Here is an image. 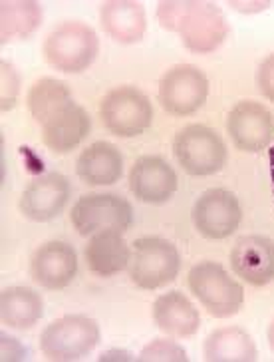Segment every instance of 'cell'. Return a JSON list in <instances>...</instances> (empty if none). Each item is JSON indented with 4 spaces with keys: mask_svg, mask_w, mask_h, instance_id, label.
Wrapping results in <instances>:
<instances>
[{
    "mask_svg": "<svg viewBox=\"0 0 274 362\" xmlns=\"http://www.w3.org/2000/svg\"><path fill=\"white\" fill-rule=\"evenodd\" d=\"M179 36L191 52L209 54L229 36V22L215 2L191 0L179 26Z\"/></svg>",
    "mask_w": 274,
    "mask_h": 362,
    "instance_id": "9c48e42d",
    "label": "cell"
},
{
    "mask_svg": "<svg viewBox=\"0 0 274 362\" xmlns=\"http://www.w3.org/2000/svg\"><path fill=\"white\" fill-rule=\"evenodd\" d=\"M44 315L42 297L30 287H8L0 295V319L6 327L32 329Z\"/></svg>",
    "mask_w": 274,
    "mask_h": 362,
    "instance_id": "7402d4cb",
    "label": "cell"
},
{
    "mask_svg": "<svg viewBox=\"0 0 274 362\" xmlns=\"http://www.w3.org/2000/svg\"><path fill=\"white\" fill-rule=\"evenodd\" d=\"M157 96L159 104L171 116H191L207 102L209 80L197 66L177 64L161 76Z\"/></svg>",
    "mask_w": 274,
    "mask_h": 362,
    "instance_id": "ba28073f",
    "label": "cell"
},
{
    "mask_svg": "<svg viewBox=\"0 0 274 362\" xmlns=\"http://www.w3.org/2000/svg\"><path fill=\"white\" fill-rule=\"evenodd\" d=\"M70 102H72L70 86L62 80H54V78H42V80L34 82L28 90V96H26V104H28L32 117L40 126Z\"/></svg>",
    "mask_w": 274,
    "mask_h": 362,
    "instance_id": "cb8c5ba5",
    "label": "cell"
},
{
    "mask_svg": "<svg viewBox=\"0 0 274 362\" xmlns=\"http://www.w3.org/2000/svg\"><path fill=\"white\" fill-rule=\"evenodd\" d=\"M256 86L266 100L274 102V52L264 58L256 70Z\"/></svg>",
    "mask_w": 274,
    "mask_h": 362,
    "instance_id": "83f0119b",
    "label": "cell"
},
{
    "mask_svg": "<svg viewBox=\"0 0 274 362\" xmlns=\"http://www.w3.org/2000/svg\"><path fill=\"white\" fill-rule=\"evenodd\" d=\"M173 156L183 170L195 177L215 175L227 163V146L215 129L203 124H191L177 132L173 139Z\"/></svg>",
    "mask_w": 274,
    "mask_h": 362,
    "instance_id": "5b68a950",
    "label": "cell"
},
{
    "mask_svg": "<svg viewBox=\"0 0 274 362\" xmlns=\"http://www.w3.org/2000/svg\"><path fill=\"white\" fill-rule=\"evenodd\" d=\"M231 267L237 277L253 287L274 281V241L263 235H244L231 251Z\"/></svg>",
    "mask_w": 274,
    "mask_h": 362,
    "instance_id": "4fadbf2b",
    "label": "cell"
},
{
    "mask_svg": "<svg viewBox=\"0 0 274 362\" xmlns=\"http://www.w3.org/2000/svg\"><path fill=\"white\" fill-rule=\"evenodd\" d=\"M191 0H161L157 4V21L161 28L169 33H179V26Z\"/></svg>",
    "mask_w": 274,
    "mask_h": 362,
    "instance_id": "4316f807",
    "label": "cell"
},
{
    "mask_svg": "<svg viewBox=\"0 0 274 362\" xmlns=\"http://www.w3.org/2000/svg\"><path fill=\"white\" fill-rule=\"evenodd\" d=\"M70 219L80 235H94L106 229L126 233L133 223V207L121 195L92 193L74 203Z\"/></svg>",
    "mask_w": 274,
    "mask_h": 362,
    "instance_id": "52a82bcc",
    "label": "cell"
},
{
    "mask_svg": "<svg viewBox=\"0 0 274 362\" xmlns=\"http://www.w3.org/2000/svg\"><path fill=\"white\" fill-rule=\"evenodd\" d=\"M151 315H153L155 327L171 339L193 337L201 327L199 310L195 309V305L179 291L159 295L153 303Z\"/></svg>",
    "mask_w": 274,
    "mask_h": 362,
    "instance_id": "ac0fdd59",
    "label": "cell"
},
{
    "mask_svg": "<svg viewBox=\"0 0 274 362\" xmlns=\"http://www.w3.org/2000/svg\"><path fill=\"white\" fill-rule=\"evenodd\" d=\"M107 361H133V356L127 351H107L100 356V362Z\"/></svg>",
    "mask_w": 274,
    "mask_h": 362,
    "instance_id": "4dcf8cb0",
    "label": "cell"
},
{
    "mask_svg": "<svg viewBox=\"0 0 274 362\" xmlns=\"http://www.w3.org/2000/svg\"><path fill=\"white\" fill-rule=\"evenodd\" d=\"M0 102H2V112H8L14 107L18 94H20V76L11 62L0 64Z\"/></svg>",
    "mask_w": 274,
    "mask_h": 362,
    "instance_id": "484cf974",
    "label": "cell"
},
{
    "mask_svg": "<svg viewBox=\"0 0 274 362\" xmlns=\"http://www.w3.org/2000/svg\"><path fill=\"white\" fill-rule=\"evenodd\" d=\"M268 160H270V177H273V185H274V146L268 149Z\"/></svg>",
    "mask_w": 274,
    "mask_h": 362,
    "instance_id": "1f68e13d",
    "label": "cell"
},
{
    "mask_svg": "<svg viewBox=\"0 0 274 362\" xmlns=\"http://www.w3.org/2000/svg\"><path fill=\"white\" fill-rule=\"evenodd\" d=\"M268 344H270V349L274 352V320L270 322V327H268Z\"/></svg>",
    "mask_w": 274,
    "mask_h": 362,
    "instance_id": "d6a6232c",
    "label": "cell"
},
{
    "mask_svg": "<svg viewBox=\"0 0 274 362\" xmlns=\"http://www.w3.org/2000/svg\"><path fill=\"white\" fill-rule=\"evenodd\" d=\"M193 225L207 239H227L243 221V209L237 195L229 189H209L201 193L193 205Z\"/></svg>",
    "mask_w": 274,
    "mask_h": 362,
    "instance_id": "30bf717a",
    "label": "cell"
},
{
    "mask_svg": "<svg viewBox=\"0 0 274 362\" xmlns=\"http://www.w3.org/2000/svg\"><path fill=\"white\" fill-rule=\"evenodd\" d=\"M78 177L88 185H114L124 173V158L109 141H95L76 161Z\"/></svg>",
    "mask_w": 274,
    "mask_h": 362,
    "instance_id": "ffe728a7",
    "label": "cell"
},
{
    "mask_svg": "<svg viewBox=\"0 0 274 362\" xmlns=\"http://www.w3.org/2000/svg\"><path fill=\"white\" fill-rule=\"evenodd\" d=\"M102 339L100 325L85 315H66L40 334V351L48 361L72 362L94 351Z\"/></svg>",
    "mask_w": 274,
    "mask_h": 362,
    "instance_id": "3957f363",
    "label": "cell"
},
{
    "mask_svg": "<svg viewBox=\"0 0 274 362\" xmlns=\"http://www.w3.org/2000/svg\"><path fill=\"white\" fill-rule=\"evenodd\" d=\"M189 288L209 315L229 319L244 303L243 285L227 273L221 263L201 261L189 271Z\"/></svg>",
    "mask_w": 274,
    "mask_h": 362,
    "instance_id": "7a4b0ae2",
    "label": "cell"
},
{
    "mask_svg": "<svg viewBox=\"0 0 274 362\" xmlns=\"http://www.w3.org/2000/svg\"><path fill=\"white\" fill-rule=\"evenodd\" d=\"M84 255L92 273L100 277H114L129 265L131 249L119 231L106 229L92 235V239L85 245Z\"/></svg>",
    "mask_w": 274,
    "mask_h": 362,
    "instance_id": "d6986e66",
    "label": "cell"
},
{
    "mask_svg": "<svg viewBox=\"0 0 274 362\" xmlns=\"http://www.w3.org/2000/svg\"><path fill=\"white\" fill-rule=\"evenodd\" d=\"M90 116L76 102L66 104L42 124V141L54 153H68L76 149L90 134Z\"/></svg>",
    "mask_w": 274,
    "mask_h": 362,
    "instance_id": "2e32d148",
    "label": "cell"
},
{
    "mask_svg": "<svg viewBox=\"0 0 274 362\" xmlns=\"http://www.w3.org/2000/svg\"><path fill=\"white\" fill-rule=\"evenodd\" d=\"M44 58L54 70L80 74L90 68L100 52V38L92 26L80 21L58 24L44 40Z\"/></svg>",
    "mask_w": 274,
    "mask_h": 362,
    "instance_id": "6da1fadb",
    "label": "cell"
},
{
    "mask_svg": "<svg viewBox=\"0 0 274 362\" xmlns=\"http://www.w3.org/2000/svg\"><path fill=\"white\" fill-rule=\"evenodd\" d=\"M0 354H2V361H24L26 358L24 346L16 339L6 337V334L0 337Z\"/></svg>",
    "mask_w": 274,
    "mask_h": 362,
    "instance_id": "f1b7e54d",
    "label": "cell"
},
{
    "mask_svg": "<svg viewBox=\"0 0 274 362\" xmlns=\"http://www.w3.org/2000/svg\"><path fill=\"white\" fill-rule=\"evenodd\" d=\"M181 255L177 247L161 237H141L133 243L129 261L131 283L145 291H155L173 283L179 275Z\"/></svg>",
    "mask_w": 274,
    "mask_h": 362,
    "instance_id": "277c9868",
    "label": "cell"
},
{
    "mask_svg": "<svg viewBox=\"0 0 274 362\" xmlns=\"http://www.w3.org/2000/svg\"><path fill=\"white\" fill-rule=\"evenodd\" d=\"M137 361L141 362H187V351L171 339H155L143 346Z\"/></svg>",
    "mask_w": 274,
    "mask_h": 362,
    "instance_id": "d4e9b609",
    "label": "cell"
},
{
    "mask_svg": "<svg viewBox=\"0 0 274 362\" xmlns=\"http://www.w3.org/2000/svg\"><path fill=\"white\" fill-rule=\"evenodd\" d=\"M227 4L231 6L232 11L244 12V14H256V12L270 8L274 2L273 0H229Z\"/></svg>",
    "mask_w": 274,
    "mask_h": 362,
    "instance_id": "f546056e",
    "label": "cell"
},
{
    "mask_svg": "<svg viewBox=\"0 0 274 362\" xmlns=\"http://www.w3.org/2000/svg\"><path fill=\"white\" fill-rule=\"evenodd\" d=\"M177 173L159 156H143L129 171V189L139 202L159 205L177 192Z\"/></svg>",
    "mask_w": 274,
    "mask_h": 362,
    "instance_id": "5bb4252c",
    "label": "cell"
},
{
    "mask_svg": "<svg viewBox=\"0 0 274 362\" xmlns=\"http://www.w3.org/2000/svg\"><path fill=\"white\" fill-rule=\"evenodd\" d=\"M104 33L119 44L139 42L148 30V14L137 0H107L100 6Z\"/></svg>",
    "mask_w": 274,
    "mask_h": 362,
    "instance_id": "e0dca14e",
    "label": "cell"
},
{
    "mask_svg": "<svg viewBox=\"0 0 274 362\" xmlns=\"http://www.w3.org/2000/svg\"><path fill=\"white\" fill-rule=\"evenodd\" d=\"M203 354L209 362H253L258 358L253 337L241 327L213 330L203 344Z\"/></svg>",
    "mask_w": 274,
    "mask_h": 362,
    "instance_id": "44dd1931",
    "label": "cell"
},
{
    "mask_svg": "<svg viewBox=\"0 0 274 362\" xmlns=\"http://www.w3.org/2000/svg\"><path fill=\"white\" fill-rule=\"evenodd\" d=\"M70 193L72 187L68 177L62 173L50 171L26 185L18 205L24 217L42 223L62 214L64 207L68 205Z\"/></svg>",
    "mask_w": 274,
    "mask_h": 362,
    "instance_id": "7c38bea8",
    "label": "cell"
},
{
    "mask_svg": "<svg viewBox=\"0 0 274 362\" xmlns=\"http://www.w3.org/2000/svg\"><path fill=\"white\" fill-rule=\"evenodd\" d=\"M78 273V257L74 247L64 241L44 243L30 261L32 279L48 291L66 288Z\"/></svg>",
    "mask_w": 274,
    "mask_h": 362,
    "instance_id": "9a60e30c",
    "label": "cell"
},
{
    "mask_svg": "<svg viewBox=\"0 0 274 362\" xmlns=\"http://www.w3.org/2000/svg\"><path fill=\"white\" fill-rule=\"evenodd\" d=\"M227 132L237 148L254 153L273 144L274 117L263 104L244 100L229 112Z\"/></svg>",
    "mask_w": 274,
    "mask_h": 362,
    "instance_id": "8fae6325",
    "label": "cell"
},
{
    "mask_svg": "<svg viewBox=\"0 0 274 362\" xmlns=\"http://www.w3.org/2000/svg\"><path fill=\"white\" fill-rule=\"evenodd\" d=\"M42 24V6L34 0H4L0 4L2 42L26 40Z\"/></svg>",
    "mask_w": 274,
    "mask_h": 362,
    "instance_id": "603a6c76",
    "label": "cell"
},
{
    "mask_svg": "<svg viewBox=\"0 0 274 362\" xmlns=\"http://www.w3.org/2000/svg\"><path fill=\"white\" fill-rule=\"evenodd\" d=\"M100 116L109 134L117 138H136L151 126L153 106L141 90L117 86L102 100Z\"/></svg>",
    "mask_w": 274,
    "mask_h": 362,
    "instance_id": "8992f818",
    "label": "cell"
}]
</instances>
